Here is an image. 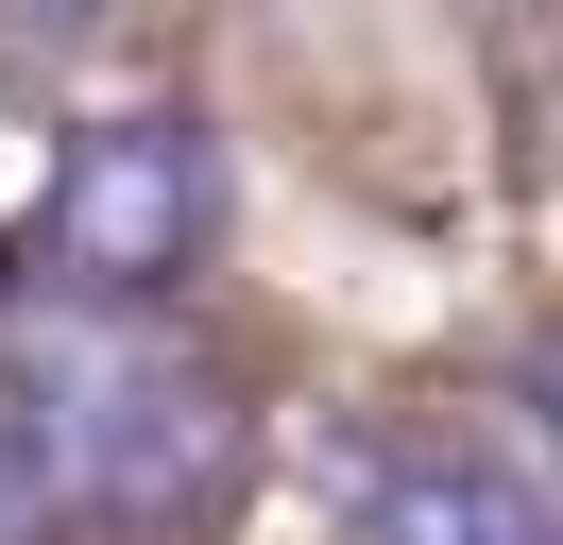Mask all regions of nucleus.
<instances>
[{
	"instance_id": "1",
	"label": "nucleus",
	"mask_w": 563,
	"mask_h": 545,
	"mask_svg": "<svg viewBox=\"0 0 563 545\" xmlns=\"http://www.w3.org/2000/svg\"><path fill=\"white\" fill-rule=\"evenodd\" d=\"M256 409L154 307H0V545H206Z\"/></svg>"
},
{
	"instance_id": "4",
	"label": "nucleus",
	"mask_w": 563,
	"mask_h": 545,
	"mask_svg": "<svg viewBox=\"0 0 563 545\" xmlns=\"http://www.w3.org/2000/svg\"><path fill=\"white\" fill-rule=\"evenodd\" d=\"M69 18H103V0H0V34H69Z\"/></svg>"
},
{
	"instance_id": "2",
	"label": "nucleus",
	"mask_w": 563,
	"mask_h": 545,
	"mask_svg": "<svg viewBox=\"0 0 563 545\" xmlns=\"http://www.w3.org/2000/svg\"><path fill=\"white\" fill-rule=\"evenodd\" d=\"M222 238V136L137 102V120H86L35 188V272L52 307H172Z\"/></svg>"
},
{
	"instance_id": "3",
	"label": "nucleus",
	"mask_w": 563,
	"mask_h": 545,
	"mask_svg": "<svg viewBox=\"0 0 563 545\" xmlns=\"http://www.w3.org/2000/svg\"><path fill=\"white\" fill-rule=\"evenodd\" d=\"M324 494L358 545H563V511L495 460L478 409H410V426H342L324 443Z\"/></svg>"
}]
</instances>
